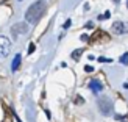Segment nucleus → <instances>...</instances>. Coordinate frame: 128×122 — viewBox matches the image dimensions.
<instances>
[{"label":"nucleus","instance_id":"nucleus-17","mask_svg":"<svg viewBox=\"0 0 128 122\" xmlns=\"http://www.w3.org/2000/svg\"><path fill=\"white\" fill-rule=\"evenodd\" d=\"M114 2H120V0H114Z\"/></svg>","mask_w":128,"mask_h":122},{"label":"nucleus","instance_id":"nucleus-1","mask_svg":"<svg viewBox=\"0 0 128 122\" xmlns=\"http://www.w3.org/2000/svg\"><path fill=\"white\" fill-rule=\"evenodd\" d=\"M46 10H47V3L44 0H38V2L31 3V6L25 11V21L28 24H38L44 16Z\"/></svg>","mask_w":128,"mask_h":122},{"label":"nucleus","instance_id":"nucleus-3","mask_svg":"<svg viewBox=\"0 0 128 122\" xmlns=\"http://www.w3.org/2000/svg\"><path fill=\"white\" fill-rule=\"evenodd\" d=\"M11 49V41L6 36H0V58H5L10 53Z\"/></svg>","mask_w":128,"mask_h":122},{"label":"nucleus","instance_id":"nucleus-4","mask_svg":"<svg viewBox=\"0 0 128 122\" xmlns=\"http://www.w3.org/2000/svg\"><path fill=\"white\" fill-rule=\"evenodd\" d=\"M28 31V25L25 24V22H19L16 25H12V28H11V35L12 38H17L19 35H25Z\"/></svg>","mask_w":128,"mask_h":122},{"label":"nucleus","instance_id":"nucleus-13","mask_svg":"<svg viewBox=\"0 0 128 122\" xmlns=\"http://www.w3.org/2000/svg\"><path fill=\"white\" fill-rule=\"evenodd\" d=\"M34 52V44H30L28 46V53H33Z\"/></svg>","mask_w":128,"mask_h":122},{"label":"nucleus","instance_id":"nucleus-12","mask_svg":"<svg viewBox=\"0 0 128 122\" xmlns=\"http://www.w3.org/2000/svg\"><path fill=\"white\" fill-rule=\"evenodd\" d=\"M70 24H72V21H70V19H67V21H66V22H64V28H66V30H67V28L70 27Z\"/></svg>","mask_w":128,"mask_h":122},{"label":"nucleus","instance_id":"nucleus-11","mask_svg":"<svg viewBox=\"0 0 128 122\" xmlns=\"http://www.w3.org/2000/svg\"><path fill=\"white\" fill-rule=\"evenodd\" d=\"M98 61H100V63H105V61H106V63H111V60H110V58H105V56H100Z\"/></svg>","mask_w":128,"mask_h":122},{"label":"nucleus","instance_id":"nucleus-18","mask_svg":"<svg viewBox=\"0 0 128 122\" xmlns=\"http://www.w3.org/2000/svg\"><path fill=\"white\" fill-rule=\"evenodd\" d=\"M126 6H128V3H126Z\"/></svg>","mask_w":128,"mask_h":122},{"label":"nucleus","instance_id":"nucleus-15","mask_svg":"<svg viewBox=\"0 0 128 122\" xmlns=\"http://www.w3.org/2000/svg\"><path fill=\"white\" fill-rule=\"evenodd\" d=\"M81 39H83V41H88L89 36H88V35H81Z\"/></svg>","mask_w":128,"mask_h":122},{"label":"nucleus","instance_id":"nucleus-9","mask_svg":"<svg viewBox=\"0 0 128 122\" xmlns=\"http://www.w3.org/2000/svg\"><path fill=\"white\" fill-rule=\"evenodd\" d=\"M122 64H125V66H128V52L126 53H124L122 56H120V60H119Z\"/></svg>","mask_w":128,"mask_h":122},{"label":"nucleus","instance_id":"nucleus-8","mask_svg":"<svg viewBox=\"0 0 128 122\" xmlns=\"http://www.w3.org/2000/svg\"><path fill=\"white\" fill-rule=\"evenodd\" d=\"M81 53H83V49H76L75 52L72 53V58H74L75 61H78V60H80V56H81Z\"/></svg>","mask_w":128,"mask_h":122},{"label":"nucleus","instance_id":"nucleus-16","mask_svg":"<svg viewBox=\"0 0 128 122\" xmlns=\"http://www.w3.org/2000/svg\"><path fill=\"white\" fill-rule=\"evenodd\" d=\"M92 25H94L92 22H88V24H86V28H92Z\"/></svg>","mask_w":128,"mask_h":122},{"label":"nucleus","instance_id":"nucleus-10","mask_svg":"<svg viewBox=\"0 0 128 122\" xmlns=\"http://www.w3.org/2000/svg\"><path fill=\"white\" fill-rule=\"evenodd\" d=\"M110 17H111V13L106 11V13H103V14L98 16V21H105V19H110Z\"/></svg>","mask_w":128,"mask_h":122},{"label":"nucleus","instance_id":"nucleus-14","mask_svg":"<svg viewBox=\"0 0 128 122\" xmlns=\"http://www.w3.org/2000/svg\"><path fill=\"white\" fill-rule=\"evenodd\" d=\"M84 70H86V72H92L94 67H92V66H84Z\"/></svg>","mask_w":128,"mask_h":122},{"label":"nucleus","instance_id":"nucleus-6","mask_svg":"<svg viewBox=\"0 0 128 122\" xmlns=\"http://www.w3.org/2000/svg\"><path fill=\"white\" fill-rule=\"evenodd\" d=\"M20 61H22V55L17 53V55L14 56V60H12V63H11V70H12V72H16V70L19 69V66H20Z\"/></svg>","mask_w":128,"mask_h":122},{"label":"nucleus","instance_id":"nucleus-2","mask_svg":"<svg viewBox=\"0 0 128 122\" xmlns=\"http://www.w3.org/2000/svg\"><path fill=\"white\" fill-rule=\"evenodd\" d=\"M97 105H98V110L102 114H105V116H110V114L112 113V108H114V103H112V100L110 97H100L98 102H97Z\"/></svg>","mask_w":128,"mask_h":122},{"label":"nucleus","instance_id":"nucleus-7","mask_svg":"<svg viewBox=\"0 0 128 122\" xmlns=\"http://www.w3.org/2000/svg\"><path fill=\"white\" fill-rule=\"evenodd\" d=\"M89 88H91L94 92H100L102 89H103V85H102L98 80H92L91 83H89Z\"/></svg>","mask_w":128,"mask_h":122},{"label":"nucleus","instance_id":"nucleus-5","mask_svg":"<svg viewBox=\"0 0 128 122\" xmlns=\"http://www.w3.org/2000/svg\"><path fill=\"white\" fill-rule=\"evenodd\" d=\"M112 31L116 35H125V33H128V24H125V22H114L112 24Z\"/></svg>","mask_w":128,"mask_h":122}]
</instances>
